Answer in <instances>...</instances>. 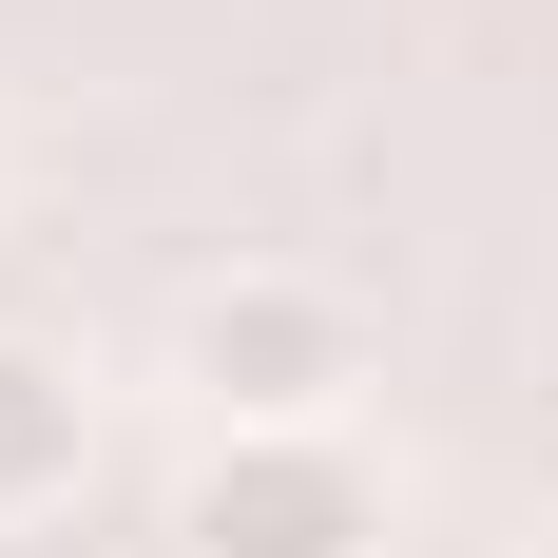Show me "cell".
Masks as SVG:
<instances>
[{"mask_svg": "<svg viewBox=\"0 0 558 558\" xmlns=\"http://www.w3.org/2000/svg\"><path fill=\"white\" fill-rule=\"evenodd\" d=\"M173 386L213 404L231 444H328L347 386H366V328H347V289H308V270H213L173 308Z\"/></svg>", "mask_w": 558, "mask_h": 558, "instance_id": "6da1fadb", "label": "cell"}, {"mask_svg": "<svg viewBox=\"0 0 558 558\" xmlns=\"http://www.w3.org/2000/svg\"><path fill=\"white\" fill-rule=\"evenodd\" d=\"M539 558H558V520H539Z\"/></svg>", "mask_w": 558, "mask_h": 558, "instance_id": "277c9868", "label": "cell"}, {"mask_svg": "<svg viewBox=\"0 0 558 558\" xmlns=\"http://www.w3.org/2000/svg\"><path fill=\"white\" fill-rule=\"evenodd\" d=\"M366 462L347 444H231L193 482V558H366Z\"/></svg>", "mask_w": 558, "mask_h": 558, "instance_id": "7a4b0ae2", "label": "cell"}, {"mask_svg": "<svg viewBox=\"0 0 558 558\" xmlns=\"http://www.w3.org/2000/svg\"><path fill=\"white\" fill-rule=\"evenodd\" d=\"M77 462H97V404H77V366L0 328V520H39V501H77Z\"/></svg>", "mask_w": 558, "mask_h": 558, "instance_id": "3957f363", "label": "cell"}]
</instances>
